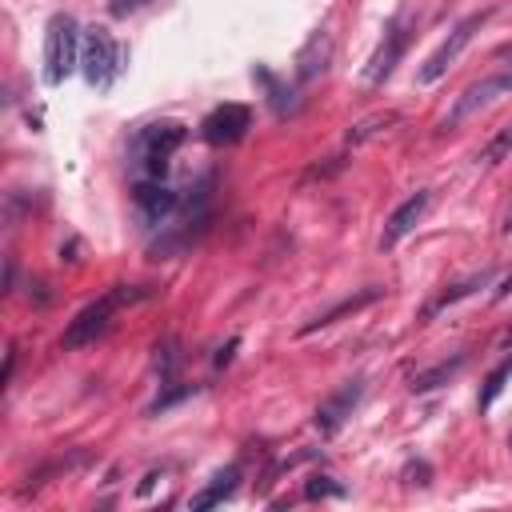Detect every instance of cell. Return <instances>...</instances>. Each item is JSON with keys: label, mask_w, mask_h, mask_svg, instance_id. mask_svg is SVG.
<instances>
[{"label": "cell", "mask_w": 512, "mask_h": 512, "mask_svg": "<svg viewBox=\"0 0 512 512\" xmlns=\"http://www.w3.org/2000/svg\"><path fill=\"white\" fill-rule=\"evenodd\" d=\"M80 68H84V80L92 88H112V80L120 76V44L108 28H88L84 32Z\"/></svg>", "instance_id": "obj_4"}, {"label": "cell", "mask_w": 512, "mask_h": 512, "mask_svg": "<svg viewBox=\"0 0 512 512\" xmlns=\"http://www.w3.org/2000/svg\"><path fill=\"white\" fill-rule=\"evenodd\" d=\"M428 204H432V196L428 192H416V196H408L392 216H388V224H384V236H380V248H396L416 224H420V216L428 212Z\"/></svg>", "instance_id": "obj_11"}, {"label": "cell", "mask_w": 512, "mask_h": 512, "mask_svg": "<svg viewBox=\"0 0 512 512\" xmlns=\"http://www.w3.org/2000/svg\"><path fill=\"white\" fill-rule=\"evenodd\" d=\"M512 376V356H504L492 372H488V380H484V392H480V412H488L492 408V400L504 392V380Z\"/></svg>", "instance_id": "obj_17"}, {"label": "cell", "mask_w": 512, "mask_h": 512, "mask_svg": "<svg viewBox=\"0 0 512 512\" xmlns=\"http://www.w3.org/2000/svg\"><path fill=\"white\" fill-rule=\"evenodd\" d=\"M176 364H180V344H176V340H164V344L156 348V368H160V376H172Z\"/></svg>", "instance_id": "obj_19"}, {"label": "cell", "mask_w": 512, "mask_h": 512, "mask_svg": "<svg viewBox=\"0 0 512 512\" xmlns=\"http://www.w3.org/2000/svg\"><path fill=\"white\" fill-rule=\"evenodd\" d=\"M132 200H136V208H140V216H144L148 224H160V220L176 208V192L164 188L156 176H152V180H140L136 192H132Z\"/></svg>", "instance_id": "obj_12"}, {"label": "cell", "mask_w": 512, "mask_h": 512, "mask_svg": "<svg viewBox=\"0 0 512 512\" xmlns=\"http://www.w3.org/2000/svg\"><path fill=\"white\" fill-rule=\"evenodd\" d=\"M328 64H332V32L320 28V32H312V36L304 40V48L296 52V80L308 84V80L324 76Z\"/></svg>", "instance_id": "obj_10"}, {"label": "cell", "mask_w": 512, "mask_h": 512, "mask_svg": "<svg viewBox=\"0 0 512 512\" xmlns=\"http://www.w3.org/2000/svg\"><path fill=\"white\" fill-rule=\"evenodd\" d=\"M360 396H364V380L356 376V380H344L328 400H320V408H316V428L324 432V436H332L348 416H352V408L360 404Z\"/></svg>", "instance_id": "obj_8"}, {"label": "cell", "mask_w": 512, "mask_h": 512, "mask_svg": "<svg viewBox=\"0 0 512 512\" xmlns=\"http://www.w3.org/2000/svg\"><path fill=\"white\" fill-rule=\"evenodd\" d=\"M248 128H252V108H248V104L228 100V104H216V108L204 116L200 136H204L212 148H224V144L244 140V132H248Z\"/></svg>", "instance_id": "obj_7"}, {"label": "cell", "mask_w": 512, "mask_h": 512, "mask_svg": "<svg viewBox=\"0 0 512 512\" xmlns=\"http://www.w3.org/2000/svg\"><path fill=\"white\" fill-rule=\"evenodd\" d=\"M80 24L68 12H56L44 28V80L48 84H64L72 76V68L80 64Z\"/></svg>", "instance_id": "obj_2"}, {"label": "cell", "mask_w": 512, "mask_h": 512, "mask_svg": "<svg viewBox=\"0 0 512 512\" xmlns=\"http://www.w3.org/2000/svg\"><path fill=\"white\" fill-rule=\"evenodd\" d=\"M132 8H136V0H112V12H116V16H128Z\"/></svg>", "instance_id": "obj_22"}, {"label": "cell", "mask_w": 512, "mask_h": 512, "mask_svg": "<svg viewBox=\"0 0 512 512\" xmlns=\"http://www.w3.org/2000/svg\"><path fill=\"white\" fill-rule=\"evenodd\" d=\"M508 152H512V124H504V128H500V132H496V136L484 144V152H480V164H488V168H492V164H500Z\"/></svg>", "instance_id": "obj_18"}, {"label": "cell", "mask_w": 512, "mask_h": 512, "mask_svg": "<svg viewBox=\"0 0 512 512\" xmlns=\"http://www.w3.org/2000/svg\"><path fill=\"white\" fill-rule=\"evenodd\" d=\"M376 296H380V288H364V292H360V296H348V300H340V304H336V308H328V312H320V316H316V320H308V324H304V328H300V332H316V328H328V324H332V320H340V316H344V312H356V308H364V304H372V300H376Z\"/></svg>", "instance_id": "obj_15"}, {"label": "cell", "mask_w": 512, "mask_h": 512, "mask_svg": "<svg viewBox=\"0 0 512 512\" xmlns=\"http://www.w3.org/2000/svg\"><path fill=\"white\" fill-rule=\"evenodd\" d=\"M400 124V112H372V116H364V120H356L352 128H348V144L352 148H360V144H368V140H376V136H384V132H392Z\"/></svg>", "instance_id": "obj_14"}, {"label": "cell", "mask_w": 512, "mask_h": 512, "mask_svg": "<svg viewBox=\"0 0 512 512\" xmlns=\"http://www.w3.org/2000/svg\"><path fill=\"white\" fill-rule=\"evenodd\" d=\"M344 488L340 484H332L328 476H316V480H308V488H304V496L308 500H320V496H340Z\"/></svg>", "instance_id": "obj_21"}, {"label": "cell", "mask_w": 512, "mask_h": 512, "mask_svg": "<svg viewBox=\"0 0 512 512\" xmlns=\"http://www.w3.org/2000/svg\"><path fill=\"white\" fill-rule=\"evenodd\" d=\"M140 296H144V292H136V288H128V284L108 288L104 296H96L92 304H84V308H80V312L68 320V328H64L60 344H64V348H84V344H96V340L108 332L112 316H116L124 304L140 300Z\"/></svg>", "instance_id": "obj_1"}, {"label": "cell", "mask_w": 512, "mask_h": 512, "mask_svg": "<svg viewBox=\"0 0 512 512\" xmlns=\"http://www.w3.org/2000/svg\"><path fill=\"white\" fill-rule=\"evenodd\" d=\"M184 124H176V120H160V124H148V128H140V136H136V156H140V164H144V172L148 176H164V168H168V156L184 144Z\"/></svg>", "instance_id": "obj_6"}, {"label": "cell", "mask_w": 512, "mask_h": 512, "mask_svg": "<svg viewBox=\"0 0 512 512\" xmlns=\"http://www.w3.org/2000/svg\"><path fill=\"white\" fill-rule=\"evenodd\" d=\"M460 364H464V356L444 360V364H436V368H428V372H416V376H412V392H428V388H436V384L452 380V376L460 372Z\"/></svg>", "instance_id": "obj_16"}, {"label": "cell", "mask_w": 512, "mask_h": 512, "mask_svg": "<svg viewBox=\"0 0 512 512\" xmlns=\"http://www.w3.org/2000/svg\"><path fill=\"white\" fill-rule=\"evenodd\" d=\"M236 480H240V468H236V464L220 468V472L208 480V488H200V492L192 496V508L200 512V508H216V504H224V500L236 492Z\"/></svg>", "instance_id": "obj_13"}, {"label": "cell", "mask_w": 512, "mask_h": 512, "mask_svg": "<svg viewBox=\"0 0 512 512\" xmlns=\"http://www.w3.org/2000/svg\"><path fill=\"white\" fill-rule=\"evenodd\" d=\"M500 96H512V68H504V72H488V76L472 80V84L452 100V108L444 112L440 128H444V132H456L460 124H468L472 116H480L484 108H492Z\"/></svg>", "instance_id": "obj_3"}, {"label": "cell", "mask_w": 512, "mask_h": 512, "mask_svg": "<svg viewBox=\"0 0 512 512\" xmlns=\"http://www.w3.org/2000/svg\"><path fill=\"white\" fill-rule=\"evenodd\" d=\"M404 48H408V28L404 24H392L388 32H384V40H380V48L372 52V60H368V84H380V80H388L392 76V68H396V60L404 56Z\"/></svg>", "instance_id": "obj_9"}, {"label": "cell", "mask_w": 512, "mask_h": 512, "mask_svg": "<svg viewBox=\"0 0 512 512\" xmlns=\"http://www.w3.org/2000/svg\"><path fill=\"white\" fill-rule=\"evenodd\" d=\"M504 232H512V208H508V216H504Z\"/></svg>", "instance_id": "obj_23"}, {"label": "cell", "mask_w": 512, "mask_h": 512, "mask_svg": "<svg viewBox=\"0 0 512 512\" xmlns=\"http://www.w3.org/2000/svg\"><path fill=\"white\" fill-rule=\"evenodd\" d=\"M484 20H488V8H484V12L464 16V20H460V24L448 32V40H440V48H436V52H432V56L420 64L416 80H420V84H436V80H440V76H444V72H448V68L460 60V52L472 44V36H476V28H480Z\"/></svg>", "instance_id": "obj_5"}, {"label": "cell", "mask_w": 512, "mask_h": 512, "mask_svg": "<svg viewBox=\"0 0 512 512\" xmlns=\"http://www.w3.org/2000/svg\"><path fill=\"white\" fill-rule=\"evenodd\" d=\"M192 392H196L192 384H184V388H172V392H164L160 400H152V408H148V412L156 416V412H164V408H172V404H180V400H188Z\"/></svg>", "instance_id": "obj_20"}]
</instances>
